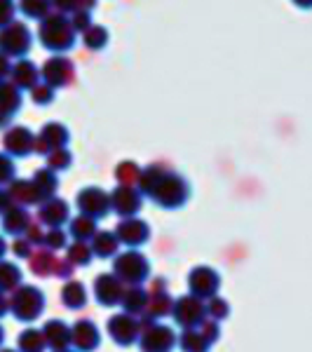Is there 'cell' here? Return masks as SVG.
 Returning a JSON list of instances; mask_svg holds the SVG:
<instances>
[{
  "label": "cell",
  "instance_id": "cell-1",
  "mask_svg": "<svg viewBox=\"0 0 312 352\" xmlns=\"http://www.w3.org/2000/svg\"><path fill=\"white\" fill-rule=\"evenodd\" d=\"M31 47V31L21 21L0 28V52L5 56H24Z\"/></svg>",
  "mask_w": 312,
  "mask_h": 352
},
{
  "label": "cell",
  "instance_id": "cell-2",
  "mask_svg": "<svg viewBox=\"0 0 312 352\" xmlns=\"http://www.w3.org/2000/svg\"><path fill=\"white\" fill-rule=\"evenodd\" d=\"M41 41L49 50H66L73 45V33L61 16H47L41 24Z\"/></svg>",
  "mask_w": 312,
  "mask_h": 352
},
{
  "label": "cell",
  "instance_id": "cell-3",
  "mask_svg": "<svg viewBox=\"0 0 312 352\" xmlns=\"http://www.w3.org/2000/svg\"><path fill=\"white\" fill-rule=\"evenodd\" d=\"M12 308L16 312V317L31 320V317H36V312L41 310V294H38L36 289H28V287L21 289L12 300Z\"/></svg>",
  "mask_w": 312,
  "mask_h": 352
},
{
  "label": "cell",
  "instance_id": "cell-4",
  "mask_svg": "<svg viewBox=\"0 0 312 352\" xmlns=\"http://www.w3.org/2000/svg\"><path fill=\"white\" fill-rule=\"evenodd\" d=\"M21 104V94L12 82H0V124L8 122L10 118L19 111Z\"/></svg>",
  "mask_w": 312,
  "mask_h": 352
},
{
  "label": "cell",
  "instance_id": "cell-5",
  "mask_svg": "<svg viewBox=\"0 0 312 352\" xmlns=\"http://www.w3.org/2000/svg\"><path fill=\"white\" fill-rule=\"evenodd\" d=\"M3 144H5V148H8V153H12V155H28L33 148V136L24 127H12L5 134Z\"/></svg>",
  "mask_w": 312,
  "mask_h": 352
},
{
  "label": "cell",
  "instance_id": "cell-6",
  "mask_svg": "<svg viewBox=\"0 0 312 352\" xmlns=\"http://www.w3.org/2000/svg\"><path fill=\"white\" fill-rule=\"evenodd\" d=\"M12 85L16 89H33L36 87V80H38V68L31 64V61L21 59L16 61V64L12 66Z\"/></svg>",
  "mask_w": 312,
  "mask_h": 352
},
{
  "label": "cell",
  "instance_id": "cell-7",
  "mask_svg": "<svg viewBox=\"0 0 312 352\" xmlns=\"http://www.w3.org/2000/svg\"><path fill=\"white\" fill-rule=\"evenodd\" d=\"M45 80L52 82V85H59V82H66V76L71 78V64L61 59H52L45 64Z\"/></svg>",
  "mask_w": 312,
  "mask_h": 352
},
{
  "label": "cell",
  "instance_id": "cell-8",
  "mask_svg": "<svg viewBox=\"0 0 312 352\" xmlns=\"http://www.w3.org/2000/svg\"><path fill=\"white\" fill-rule=\"evenodd\" d=\"M19 10L31 19H45L49 10V0H21Z\"/></svg>",
  "mask_w": 312,
  "mask_h": 352
},
{
  "label": "cell",
  "instance_id": "cell-9",
  "mask_svg": "<svg viewBox=\"0 0 312 352\" xmlns=\"http://www.w3.org/2000/svg\"><path fill=\"white\" fill-rule=\"evenodd\" d=\"M19 282V272L12 263H0V289H10Z\"/></svg>",
  "mask_w": 312,
  "mask_h": 352
},
{
  "label": "cell",
  "instance_id": "cell-10",
  "mask_svg": "<svg viewBox=\"0 0 312 352\" xmlns=\"http://www.w3.org/2000/svg\"><path fill=\"white\" fill-rule=\"evenodd\" d=\"M8 221H3V226L8 228L10 232H16V230H21L26 226V221L28 217L24 212H19V209H12V212H8V217H5Z\"/></svg>",
  "mask_w": 312,
  "mask_h": 352
},
{
  "label": "cell",
  "instance_id": "cell-11",
  "mask_svg": "<svg viewBox=\"0 0 312 352\" xmlns=\"http://www.w3.org/2000/svg\"><path fill=\"white\" fill-rule=\"evenodd\" d=\"M14 12H16V8H14L12 0H0V28L12 24Z\"/></svg>",
  "mask_w": 312,
  "mask_h": 352
},
{
  "label": "cell",
  "instance_id": "cell-12",
  "mask_svg": "<svg viewBox=\"0 0 312 352\" xmlns=\"http://www.w3.org/2000/svg\"><path fill=\"white\" fill-rule=\"evenodd\" d=\"M19 343L26 352H36L41 348V336H38V331H26L24 336L19 338Z\"/></svg>",
  "mask_w": 312,
  "mask_h": 352
},
{
  "label": "cell",
  "instance_id": "cell-13",
  "mask_svg": "<svg viewBox=\"0 0 312 352\" xmlns=\"http://www.w3.org/2000/svg\"><path fill=\"white\" fill-rule=\"evenodd\" d=\"M12 174H14L12 160L5 157V155H0V184H8V181L12 179Z\"/></svg>",
  "mask_w": 312,
  "mask_h": 352
},
{
  "label": "cell",
  "instance_id": "cell-14",
  "mask_svg": "<svg viewBox=\"0 0 312 352\" xmlns=\"http://www.w3.org/2000/svg\"><path fill=\"white\" fill-rule=\"evenodd\" d=\"M31 92H33V101H36V104H45V101L52 99V92H49V87H33Z\"/></svg>",
  "mask_w": 312,
  "mask_h": 352
},
{
  "label": "cell",
  "instance_id": "cell-15",
  "mask_svg": "<svg viewBox=\"0 0 312 352\" xmlns=\"http://www.w3.org/2000/svg\"><path fill=\"white\" fill-rule=\"evenodd\" d=\"M12 73V64H10V56H5L3 52H0V82L5 80V78Z\"/></svg>",
  "mask_w": 312,
  "mask_h": 352
},
{
  "label": "cell",
  "instance_id": "cell-16",
  "mask_svg": "<svg viewBox=\"0 0 312 352\" xmlns=\"http://www.w3.org/2000/svg\"><path fill=\"white\" fill-rule=\"evenodd\" d=\"M5 207H8V195H5V192L0 190V212H3Z\"/></svg>",
  "mask_w": 312,
  "mask_h": 352
},
{
  "label": "cell",
  "instance_id": "cell-17",
  "mask_svg": "<svg viewBox=\"0 0 312 352\" xmlns=\"http://www.w3.org/2000/svg\"><path fill=\"white\" fill-rule=\"evenodd\" d=\"M3 312H5V298L0 296V315H3Z\"/></svg>",
  "mask_w": 312,
  "mask_h": 352
},
{
  "label": "cell",
  "instance_id": "cell-18",
  "mask_svg": "<svg viewBox=\"0 0 312 352\" xmlns=\"http://www.w3.org/2000/svg\"><path fill=\"white\" fill-rule=\"evenodd\" d=\"M3 252H5V242L0 240V256H3Z\"/></svg>",
  "mask_w": 312,
  "mask_h": 352
},
{
  "label": "cell",
  "instance_id": "cell-19",
  "mask_svg": "<svg viewBox=\"0 0 312 352\" xmlns=\"http://www.w3.org/2000/svg\"><path fill=\"white\" fill-rule=\"evenodd\" d=\"M0 338H3V331H0Z\"/></svg>",
  "mask_w": 312,
  "mask_h": 352
},
{
  "label": "cell",
  "instance_id": "cell-20",
  "mask_svg": "<svg viewBox=\"0 0 312 352\" xmlns=\"http://www.w3.org/2000/svg\"><path fill=\"white\" fill-rule=\"evenodd\" d=\"M5 352H10V350H5Z\"/></svg>",
  "mask_w": 312,
  "mask_h": 352
}]
</instances>
